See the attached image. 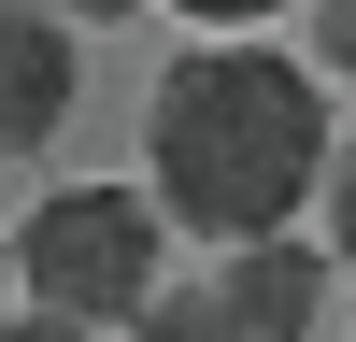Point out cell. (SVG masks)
<instances>
[{
  "label": "cell",
  "instance_id": "cell-1",
  "mask_svg": "<svg viewBox=\"0 0 356 342\" xmlns=\"http://www.w3.org/2000/svg\"><path fill=\"white\" fill-rule=\"evenodd\" d=\"M143 157H157V200L171 228H214V243H271L300 200H328V100H314V72H285V57L257 43H200L157 72V100H143Z\"/></svg>",
  "mask_w": 356,
  "mask_h": 342
},
{
  "label": "cell",
  "instance_id": "cell-4",
  "mask_svg": "<svg viewBox=\"0 0 356 342\" xmlns=\"http://www.w3.org/2000/svg\"><path fill=\"white\" fill-rule=\"evenodd\" d=\"M328 271H342L328 243H285V228H271V243H228V271H214V285H228V314H243L257 342H314Z\"/></svg>",
  "mask_w": 356,
  "mask_h": 342
},
{
  "label": "cell",
  "instance_id": "cell-3",
  "mask_svg": "<svg viewBox=\"0 0 356 342\" xmlns=\"http://www.w3.org/2000/svg\"><path fill=\"white\" fill-rule=\"evenodd\" d=\"M72 129V28L43 0H0V157H43Z\"/></svg>",
  "mask_w": 356,
  "mask_h": 342
},
{
  "label": "cell",
  "instance_id": "cell-10",
  "mask_svg": "<svg viewBox=\"0 0 356 342\" xmlns=\"http://www.w3.org/2000/svg\"><path fill=\"white\" fill-rule=\"evenodd\" d=\"M43 15H143V0H43Z\"/></svg>",
  "mask_w": 356,
  "mask_h": 342
},
{
  "label": "cell",
  "instance_id": "cell-7",
  "mask_svg": "<svg viewBox=\"0 0 356 342\" xmlns=\"http://www.w3.org/2000/svg\"><path fill=\"white\" fill-rule=\"evenodd\" d=\"M314 57H328V72L356 86V0H314Z\"/></svg>",
  "mask_w": 356,
  "mask_h": 342
},
{
  "label": "cell",
  "instance_id": "cell-11",
  "mask_svg": "<svg viewBox=\"0 0 356 342\" xmlns=\"http://www.w3.org/2000/svg\"><path fill=\"white\" fill-rule=\"evenodd\" d=\"M0 271H15V228H0Z\"/></svg>",
  "mask_w": 356,
  "mask_h": 342
},
{
  "label": "cell",
  "instance_id": "cell-6",
  "mask_svg": "<svg viewBox=\"0 0 356 342\" xmlns=\"http://www.w3.org/2000/svg\"><path fill=\"white\" fill-rule=\"evenodd\" d=\"M328 256H342V271H356V142H342V157H328Z\"/></svg>",
  "mask_w": 356,
  "mask_h": 342
},
{
  "label": "cell",
  "instance_id": "cell-8",
  "mask_svg": "<svg viewBox=\"0 0 356 342\" xmlns=\"http://www.w3.org/2000/svg\"><path fill=\"white\" fill-rule=\"evenodd\" d=\"M0 342H100V328H86V314H43V300H29L15 328H0Z\"/></svg>",
  "mask_w": 356,
  "mask_h": 342
},
{
  "label": "cell",
  "instance_id": "cell-5",
  "mask_svg": "<svg viewBox=\"0 0 356 342\" xmlns=\"http://www.w3.org/2000/svg\"><path fill=\"white\" fill-rule=\"evenodd\" d=\"M129 342H257V328L228 314V285H157V300L129 314Z\"/></svg>",
  "mask_w": 356,
  "mask_h": 342
},
{
  "label": "cell",
  "instance_id": "cell-2",
  "mask_svg": "<svg viewBox=\"0 0 356 342\" xmlns=\"http://www.w3.org/2000/svg\"><path fill=\"white\" fill-rule=\"evenodd\" d=\"M157 256H171V200H143V186H57L43 214L15 228L29 300H43V314H86V328H129V314L171 285Z\"/></svg>",
  "mask_w": 356,
  "mask_h": 342
},
{
  "label": "cell",
  "instance_id": "cell-9",
  "mask_svg": "<svg viewBox=\"0 0 356 342\" xmlns=\"http://www.w3.org/2000/svg\"><path fill=\"white\" fill-rule=\"evenodd\" d=\"M171 15H200V28H257V15H285V0H171Z\"/></svg>",
  "mask_w": 356,
  "mask_h": 342
}]
</instances>
